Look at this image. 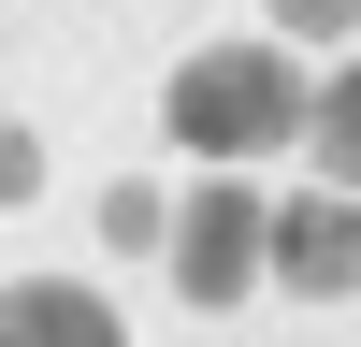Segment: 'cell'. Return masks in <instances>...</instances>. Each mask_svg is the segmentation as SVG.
<instances>
[{"label": "cell", "instance_id": "1", "mask_svg": "<svg viewBox=\"0 0 361 347\" xmlns=\"http://www.w3.org/2000/svg\"><path fill=\"white\" fill-rule=\"evenodd\" d=\"M173 145H202V159L289 145V58L275 44H202L188 73H173Z\"/></svg>", "mask_w": 361, "mask_h": 347}, {"label": "cell", "instance_id": "2", "mask_svg": "<svg viewBox=\"0 0 361 347\" xmlns=\"http://www.w3.org/2000/svg\"><path fill=\"white\" fill-rule=\"evenodd\" d=\"M246 260H260V202L246 188H202L173 217V289L188 304H246Z\"/></svg>", "mask_w": 361, "mask_h": 347}, {"label": "cell", "instance_id": "3", "mask_svg": "<svg viewBox=\"0 0 361 347\" xmlns=\"http://www.w3.org/2000/svg\"><path fill=\"white\" fill-rule=\"evenodd\" d=\"M260 260H275L289 289H361V217L347 202H275V217H260Z\"/></svg>", "mask_w": 361, "mask_h": 347}, {"label": "cell", "instance_id": "4", "mask_svg": "<svg viewBox=\"0 0 361 347\" xmlns=\"http://www.w3.org/2000/svg\"><path fill=\"white\" fill-rule=\"evenodd\" d=\"M0 347H130V333H116V304H102V289L29 275V289H0Z\"/></svg>", "mask_w": 361, "mask_h": 347}, {"label": "cell", "instance_id": "5", "mask_svg": "<svg viewBox=\"0 0 361 347\" xmlns=\"http://www.w3.org/2000/svg\"><path fill=\"white\" fill-rule=\"evenodd\" d=\"M318 174H333V188H361V58L318 87Z\"/></svg>", "mask_w": 361, "mask_h": 347}, {"label": "cell", "instance_id": "6", "mask_svg": "<svg viewBox=\"0 0 361 347\" xmlns=\"http://www.w3.org/2000/svg\"><path fill=\"white\" fill-rule=\"evenodd\" d=\"M44 188V159H29V130H0V202H29Z\"/></svg>", "mask_w": 361, "mask_h": 347}, {"label": "cell", "instance_id": "7", "mask_svg": "<svg viewBox=\"0 0 361 347\" xmlns=\"http://www.w3.org/2000/svg\"><path fill=\"white\" fill-rule=\"evenodd\" d=\"M275 15H289V29H347L361 0H275Z\"/></svg>", "mask_w": 361, "mask_h": 347}]
</instances>
